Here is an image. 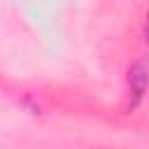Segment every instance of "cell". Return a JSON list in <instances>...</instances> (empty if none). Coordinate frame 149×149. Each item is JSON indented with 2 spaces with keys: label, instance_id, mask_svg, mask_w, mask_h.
<instances>
[{
  "label": "cell",
  "instance_id": "cell-1",
  "mask_svg": "<svg viewBox=\"0 0 149 149\" xmlns=\"http://www.w3.org/2000/svg\"><path fill=\"white\" fill-rule=\"evenodd\" d=\"M144 79H147V74H144V61H140L135 65V70L130 72V81H135V93L137 95L144 93Z\"/></svg>",
  "mask_w": 149,
  "mask_h": 149
}]
</instances>
